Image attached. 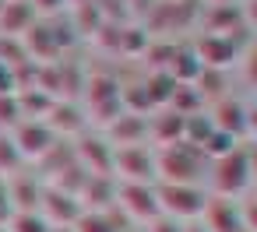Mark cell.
Wrapping results in <instances>:
<instances>
[{
    "label": "cell",
    "instance_id": "6da1fadb",
    "mask_svg": "<svg viewBox=\"0 0 257 232\" xmlns=\"http://www.w3.org/2000/svg\"><path fill=\"white\" fill-rule=\"evenodd\" d=\"M204 169H208V155L197 144L176 141V144H166L162 151H155L159 183H201L204 186Z\"/></svg>",
    "mask_w": 257,
    "mask_h": 232
},
{
    "label": "cell",
    "instance_id": "7a4b0ae2",
    "mask_svg": "<svg viewBox=\"0 0 257 232\" xmlns=\"http://www.w3.org/2000/svg\"><path fill=\"white\" fill-rule=\"evenodd\" d=\"M204 179L211 183L215 197H239L253 179V162H250V155L243 148H232V151H225V155L208 162Z\"/></svg>",
    "mask_w": 257,
    "mask_h": 232
},
{
    "label": "cell",
    "instance_id": "3957f363",
    "mask_svg": "<svg viewBox=\"0 0 257 232\" xmlns=\"http://www.w3.org/2000/svg\"><path fill=\"white\" fill-rule=\"evenodd\" d=\"M155 197H159V211L176 218V221H197L208 207V186L201 183H155Z\"/></svg>",
    "mask_w": 257,
    "mask_h": 232
},
{
    "label": "cell",
    "instance_id": "277c9868",
    "mask_svg": "<svg viewBox=\"0 0 257 232\" xmlns=\"http://www.w3.org/2000/svg\"><path fill=\"white\" fill-rule=\"evenodd\" d=\"M11 141H15V148H18V155H22L25 162H43V158L60 144V137L50 130L46 120H22V123L11 130Z\"/></svg>",
    "mask_w": 257,
    "mask_h": 232
},
{
    "label": "cell",
    "instance_id": "5b68a950",
    "mask_svg": "<svg viewBox=\"0 0 257 232\" xmlns=\"http://www.w3.org/2000/svg\"><path fill=\"white\" fill-rule=\"evenodd\" d=\"M123 211V218L131 221H152L159 211V197H155V183H116V204Z\"/></svg>",
    "mask_w": 257,
    "mask_h": 232
},
{
    "label": "cell",
    "instance_id": "8992f818",
    "mask_svg": "<svg viewBox=\"0 0 257 232\" xmlns=\"http://www.w3.org/2000/svg\"><path fill=\"white\" fill-rule=\"evenodd\" d=\"M39 214H43V218H46L53 228H64V225H74V221L85 214V207H81V200H78L74 193H67V190H60V186L43 183Z\"/></svg>",
    "mask_w": 257,
    "mask_h": 232
},
{
    "label": "cell",
    "instance_id": "52a82bcc",
    "mask_svg": "<svg viewBox=\"0 0 257 232\" xmlns=\"http://www.w3.org/2000/svg\"><path fill=\"white\" fill-rule=\"evenodd\" d=\"M208 232H243V214H239V200L232 197H208L204 214L197 218Z\"/></svg>",
    "mask_w": 257,
    "mask_h": 232
},
{
    "label": "cell",
    "instance_id": "ba28073f",
    "mask_svg": "<svg viewBox=\"0 0 257 232\" xmlns=\"http://www.w3.org/2000/svg\"><path fill=\"white\" fill-rule=\"evenodd\" d=\"M8 200H11V214L15 211H39V200H43V183L36 176H29L25 169L8 176Z\"/></svg>",
    "mask_w": 257,
    "mask_h": 232
},
{
    "label": "cell",
    "instance_id": "9c48e42d",
    "mask_svg": "<svg viewBox=\"0 0 257 232\" xmlns=\"http://www.w3.org/2000/svg\"><path fill=\"white\" fill-rule=\"evenodd\" d=\"M36 22L39 18L29 0H4V8H0V36L4 39H22Z\"/></svg>",
    "mask_w": 257,
    "mask_h": 232
},
{
    "label": "cell",
    "instance_id": "30bf717a",
    "mask_svg": "<svg viewBox=\"0 0 257 232\" xmlns=\"http://www.w3.org/2000/svg\"><path fill=\"white\" fill-rule=\"evenodd\" d=\"M4 232H53V225L39 211H15L4 221Z\"/></svg>",
    "mask_w": 257,
    "mask_h": 232
},
{
    "label": "cell",
    "instance_id": "8fae6325",
    "mask_svg": "<svg viewBox=\"0 0 257 232\" xmlns=\"http://www.w3.org/2000/svg\"><path fill=\"white\" fill-rule=\"evenodd\" d=\"M74 232H123L113 218V211H85L74 221Z\"/></svg>",
    "mask_w": 257,
    "mask_h": 232
},
{
    "label": "cell",
    "instance_id": "7c38bea8",
    "mask_svg": "<svg viewBox=\"0 0 257 232\" xmlns=\"http://www.w3.org/2000/svg\"><path fill=\"white\" fill-rule=\"evenodd\" d=\"M22 169H25V158L18 155L11 134H0V179H8V176H15Z\"/></svg>",
    "mask_w": 257,
    "mask_h": 232
},
{
    "label": "cell",
    "instance_id": "4fadbf2b",
    "mask_svg": "<svg viewBox=\"0 0 257 232\" xmlns=\"http://www.w3.org/2000/svg\"><path fill=\"white\" fill-rule=\"evenodd\" d=\"M22 120H25V116H22L18 92H15V95H0V134H11Z\"/></svg>",
    "mask_w": 257,
    "mask_h": 232
},
{
    "label": "cell",
    "instance_id": "5bb4252c",
    "mask_svg": "<svg viewBox=\"0 0 257 232\" xmlns=\"http://www.w3.org/2000/svg\"><path fill=\"white\" fill-rule=\"evenodd\" d=\"M141 232H183V221H176V218H169V214H155L152 221H145Z\"/></svg>",
    "mask_w": 257,
    "mask_h": 232
},
{
    "label": "cell",
    "instance_id": "9a60e30c",
    "mask_svg": "<svg viewBox=\"0 0 257 232\" xmlns=\"http://www.w3.org/2000/svg\"><path fill=\"white\" fill-rule=\"evenodd\" d=\"M29 4H32L36 18H57L67 8V0H29Z\"/></svg>",
    "mask_w": 257,
    "mask_h": 232
},
{
    "label": "cell",
    "instance_id": "2e32d148",
    "mask_svg": "<svg viewBox=\"0 0 257 232\" xmlns=\"http://www.w3.org/2000/svg\"><path fill=\"white\" fill-rule=\"evenodd\" d=\"M239 214H243V232H257V200H243Z\"/></svg>",
    "mask_w": 257,
    "mask_h": 232
},
{
    "label": "cell",
    "instance_id": "e0dca14e",
    "mask_svg": "<svg viewBox=\"0 0 257 232\" xmlns=\"http://www.w3.org/2000/svg\"><path fill=\"white\" fill-rule=\"evenodd\" d=\"M183 232H208V228H204L201 221H187V225H183Z\"/></svg>",
    "mask_w": 257,
    "mask_h": 232
},
{
    "label": "cell",
    "instance_id": "ac0fdd59",
    "mask_svg": "<svg viewBox=\"0 0 257 232\" xmlns=\"http://www.w3.org/2000/svg\"><path fill=\"white\" fill-rule=\"evenodd\" d=\"M0 8H4V0H0Z\"/></svg>",
    "mask_w": 257,
    "mask_h": 232
},
{
    "label": "cell",
    "instance_id": "d6986e66",
    "mask_svg": "<svg viewBox=\"0 0 257 232\" xmlns=\"http://www.w3.org/2000/svg\"><path fill=\"white\" fill-rule=\"evenodd\" d=\"M0 232H4V225H0Z\"/></svg>",
    "mask_w": 257,
    "mask_h": 232
}]
</instances>
